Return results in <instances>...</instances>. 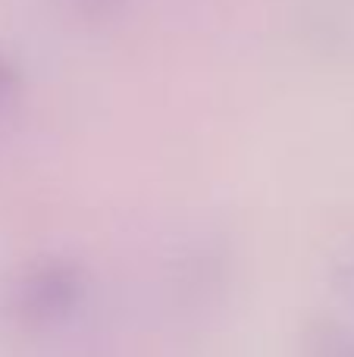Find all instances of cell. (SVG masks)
<instances>
[{
  "instance_id": "1",
  "label": "cell",
  "mask_w": 354,
  "mask_h": 357,
  "mask_svg": "<svg viewBox=\"0 0 354 357\" xmlns=\"http://www.w3.org/2000/svg\"><path fill=\"white\" fill-rule=\"evenodd\" d=\"M19 98H22V75L0 54V119L10 116V110L19 104Z\"/></svg>"
}]
</instances>
